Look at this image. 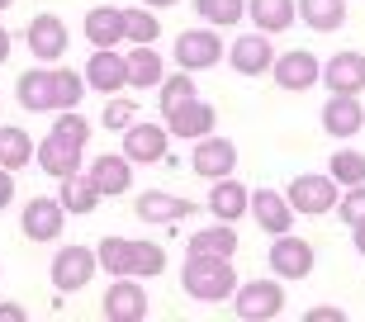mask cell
<instances>
[{
  "mask_svg": "<svg viewBox=\"0 0 365 322\" xmlns=\"http://www.w3.org/2000/svg\"><path fill=\"white\" fill-rule=\"evenodd\" d=\"M95 261L105 275H133V280H157L166 270V246L148 237H105L95 246Z\"/></svg>",
  "mask_w": 365,
  "mask_h": 322,
  "instance_id": "obj_1",
  "label": "cell"
},
{
  "mask_svg": "<svg viewBox=\"0 0 365 322\" xmlns=\"http://www.w3.org/2000/svg\"><path fill=\"white\" fill-rule=\"evenodd\" d=\"M180 289H185L195 303H228L232 289H237L232 256L190 251V256H185V266H180Z\"/></svg>",
  "mask_w": 365,
  "mask_h": 322,
  "instance_id": "obj_2",
  "label": "cell"
},
{
  "mask_svg": "<svg viewBox=\"0 0 365 322\" xmlns=\"http://www.w3.org/2000/svg\"><path fill=\"white\" fill-rule=\"evenodd\" d=\"M337 194H341V185L327 171H304V175L289 180V189H284V199H289V209H294L299 218L332 214V209H337Z\"/></svg>",
  "mask_w": 365,
  "mask_h": 322,
  "instance_id": "obj_3",
  "label": "cell"
},
{
  "mask_svg": "<svg viewBox=\"0 0 365 322\" xmlns=\"http://www.w3.org/2000/svg\"><path fill=\"white\" fill-rule=\"evenodd\" d=\"M223 38H218L214 24L204 28H185V33H176V43H171V62H176L180 71H209L223 62Z\"/></svg>",
  "mask_w": 365,
  "mask_h": 322,
  "instance_id": "obj_4",
  "label": "cell"
},
{
  "mask_svg": "<svg viewBox=\"0 0 365 322\" xmlns=\"http://www.w3.org/2000/svg\"><path fill=\"white\" fill-rule=\"evenodd\" d=\"M232 313L242 322H271V318H280L284 313V284H275V280H247V284H237L232 289Z\"/></svg>",
  "mask_w": 365,
  "mask_h": 322,
  "instance_id": "obj_5",
  "label": "cell"
},
{
  "mask_svg": "<svg viewBox=\"0 0 365 322\" xmlns=\"http://www.w3.org/2000/svg\"><path fill=\"white\" fill-rule=\"evenodd\" d=\"M19 228H24L29 242H57L62 237V228H67V209H62V199L57 194H34V199L19 209Z\"/></svg>",
  "mask_w": 365,
  "mask_h": 322,
  "instance_id": "obj_6",
  "label": "cell"
},
{
  "mask_svg": "<svg viewBox=\"0 0 365 322\" xmlns=\"http://www.w3.org/2000/svg\"><path fill=\"white\" fill-rule=\"evenodd\" d=\"M24 43H29V53L38 57L43 67H53V62H62L67 57V48H71V28H67V19H57V14H34L29 19V33H24Z\"/></svg>",
  "mask_w": 365,
  "mask_h": 322,
  "instance_id": "obj_7",
  "label": "cell"
},
{
  "mask_svg": "<svg viewBox=\"0 0 365 322\" xmlns=\"http://www.w3.org/2000/svg\"><path fill=\"white\" fill-rule=\"evenodd\" d=\"M123 157L133 166H152V161H166L171 157V133L166 123H148V119H133L123 128Z\"/></svg>",
  "mask_w": 365,
  "mask_h": 322,
  "instance_id": "obj_8",
  "label": "cell"
},
{
  "mask_svg": "<svg viewBox=\"0 0 365 322\" xmlns=\"http://www.w3.org/2000/svg\"><path fill=\"white\" fill-rule=\"evenodd\" d=\"M95 270H100L95 246H57V256H53V289L57 294H76V289H86V284L95 280Z\"/></svg>",
  "mask_w": 365,
  "mask_h": 322,
  "instance_id": "obj_9",
  "label": "cell"
},
{
  "mask_svg": "<svg viewBox=\"0 0 365 322\" xmlns=\"http://www.w3.org/2000/svg\"><path fill=\"white\" fill-rule=\"evenodd\" d=\"M313 266H318V251H313L309 237H294V232H280L271 246V270L275 280H309Z\"/></svg>",
  "mask_w": 365,
  "mask_h": 322,
  "instance_id": "obj_10",
  "label": "cell"
},
{
  "mask_svg": "<svg viewBox=\"0 0 365 322\" xmlns=\"http://www.w3.org/2000/svg\"><path fill=\"white\" fill-rule=\"evenodd\" d=\"M190 171L204 175V180H223V175H237V147L218 133L195 137V152H190Z\"/></svg>",
  "mask_w": 365,
  "mask_h": 322,
  "instance_id": "obj_11",
  "label": "cell"
},
{
  "mask_svg": "<svg viewBox=\"0 0 365 322\" xmlns=\"http://www.w3.org/2000/svg\"><path fill=\"white\" fill-rule=\"evenodd\" d=\"M100 313L109 322H143L148 318V289L133 280V275H114V284L100 298Z\"/></svg>",
  "mask_w": 365,
  "mask_h": 322,
  "instance_id": "obj_12",
  "label": "cell"
},
{
  "mask_svg": "<svg viewBox=\"0 0 365 322\" xmlns=\"http://www.w3.org/2000/svg\"><path fill=\"white\" fill-rule=\"evenodd\" d=\"M86 180L95 185L100 199H123L133 189V161L123 157V152H100L91 161V171H86Z\"/></svg>",
  "mask_w": 365,
  "mask_h": 322,
  "instance_id": "obj_13",
  "label": "cell"
},
{
  "mask_svg": "<svg viewBox=\"0 0 365 322\" xmlns=\"http://www.w3.org/2000/svg\"><path fill=\"white\" fill-rule=\"evenodd\" d=\"M247 218H257L261 232H271V237H280V232H294V209H289V199H284L280 189H252V204H247Z\"/></svg>",
  "mask_w": 365,
  "mask_h": 322,
  "instance_id": "obj_14",
  "label": "cell"
},
{
  "mask_svg": "<svg viewBox=\"0 0 365 322\" xmlns=\"http://www.w3.org/2000/svg\"><path fill=\"white\" fill-rule=\"evenodd\" d=\"M166 119V133L171 137H185V142H195V137H204V133H214L218 128V109L209 105V100H185V105H176L171 114H162Z\"/></svg>",
  "mask_w": 365,
  "mask_h": 322,
  "instance_id": "obj_15",
  "label": "cell"
},
{
  "mask_svg": "<svg viewBox=\"0 0 365 322\" xmlns=\"http://www.w3.org/2000/svg\"><path fill=\"white\" fill-rule=\"evenodd\" d=\"M200 209L195 199H185V194H162V189H143L133 199V214L143 218V223H152V228H166V223H180V218H190Z\"/></svg>",
  "mask_w": 365,
  "mask_h": 322,
  "instance_id": "obj_16",
  "label": "cell"
},
{
  "mask_svg": "<svg viewBox=\"0 0 365 322\" xmlns=\"http://www.w3.org/2000/svg\"><path fill=\"white\" fill-rule=\"evenodd\" d=\"M223 62H228L237 76H266V71H271V62H275L271 33H242V38L223 53Z\"/></svg>",
  "mask_w": 365,
  "mask_h": 322,
  "instance_id": "obj_17",
  "label": "cell"
},
{
  "mask_svg": "<svg viewBox=\"0 0 365 322\" xmlns=\"http://www.w3.org/2000/svg\"><path fill=\"white\" fill-rule=\"evenodd\" d=\"M318 57L313 53H304V48H289V53H280L271 62V71H266V76H275V85H280V90H313V85H318Z\"/></svg>",
  "mask_w": 365,
  "mask_h": 322,
  "instance_id": "obj_18",
  "label": "cell"
},
{
  "mask_svg": "<svg viewBox=\"0 0 365 322\" xmlns=\"http://www.w3.org/2000/svg\"><path fill=\"white\" fill-rule=\"evenodd\" d=\"M318 80H323L332 95H361L365 90V53H332L327 57V67L318 71Z\"/></svg>",
  "mask_w": 365,
  "mask_h": 322,
  "instance_id": "obj_19",
  "label": "cell"
},
{
  "mask_svg": "<svg viewBox=\"0 0 365 322\" xmlns=\"http://www.w3.org/2000/svg\"><path fill=\"white\" fill-rule=\"evenodd\" d=\"M247 204H252V189H247L237 175H223V180H214V189H209L204 209L214 214V223H242V218H247Z\"/></svg>",
  "mask_w": 365,
  "mask_h": 322,
  "instance_id": "obj_20",
  "label": "cell"
},
{
  "mask_svg": "<svg viewBox=\"0 0 365 322\" xmlns=\"http://www.w3.org/2000/svg\"><path fill=\"white\" fill-rule=\"evenodd\" d=\"M162 76H166V67H162V53H157L152 43H133V48L123 53V85H133V90H157Z\"/></svg>",
  "mask_w": 365,
  "mask_h": 322,
  "instance_id": "obj_21",
  "label": "cell"
},
{
  "mask_svg": "<svg viewBox=\"0 0 365 322\" xmlns=\"http://www.w3.org/2000/svg\"><path fill=\"white\" fill-rule=\"evenodd\" d=\"M361 128H365L361 95H327V105H323V133H332V137H356Z\"/></svg>",
  "mask_w": 365,
  "mask_h": 322,
  "instance_id": "obj_22",
  "label": "cell"
},
{
  "mask_svg": "<svg viewBox=\"0 0 365 322\" xmlns=\"http://www.w3.org/2000/svg\"><path fill=\"white\" fill-rule=\"evenodd\" d=\"M86 85L95 95H119L123 90V53L95 48V57H86Z\"/></svg>",
  "mask_w": 365,
  "mask_h": 322,
  "instance_id": "obj_23",
  "label": "cell"
},
{
  "mask_svg": "<svg viewBox=\"0 0 365 322\" xmlns=\"http://www.w3.org/2000/svg\"><path fill=\"white\" fill-rule=\"evenodd\" d=\"M86 43L91 48H119L123 43V10L119 5H95V10H86Z\"/></svg>",
  "mask_w": 365,
  "mask_h": 322,
  "instance_id": "obj_24",
  "label": "cell"
},
{
  "mask_svg": "<svg viewBox=\"0 0 365 322\" xmlns=\"http://www.w3.org/2000/svg\"><path fill=\"white\" fill-rule=\"evenodd\" d=\"M48 109L53 114H62V109H81V95H86V76L81 71H71V67H48Z\"/></svg>",
  "mask_w": 365,
  "mask_h": 322,
  "instance_id": "obj_25",
  "label": "cell"
},
{
  "mask_svg": "<svg viewBox=\"0 0 365 322\" xmlns=\"http://www.w3.org/2000/svg\"><path fill=\"white\" fill-rule=\"evenodd\" d=\"M294 14L313 33H337L346 24V0H294Z\"/></svg>",
  "mask_w": 365,
  "mask_h": 322,
  "instance_id": "obj_26",
  "label": "cell"
},
{
  "mask_svg": "<svg viewBox=\"0 0 365 322\" xmlns=\"http://www.w3.org/2000/svg\"><path fill=\"white\" fill-rule=\"evenodd\" d=\"M34 161L43 166V175L62 180V175H76V171H81V147H67V142H57V137L48 133L38 147H34Z\"/></svg>",
  "mask_w": 365,
  "mask_h": 322,
  "instance_id": "obj_27",
  "label": "cell"
},
{
  "mask_svg": "<svg viewBox=\"0 0 365 322\" xmlns=\"http://www.w3.org/2000/svg\"><path fill=\"white\" fill-rule=\"evenodd\" d=\"M247 19L257 24V33H284V28L294 24V0H247Z\"/></svg>",
  "mask_w": 365,
  "mask_h": 322,
  "instance_id": "obj_28",
  "label": "cell"
},
{
  "mask_svg": "<svg viewBox=\"0 0 365 322\" xmlns=\"http://www.w3.org/2000/svg\"><path fill=\"white\" fill-rule=\"evenodd\" d=\"M34 137H29V128H19V123H5L0 128V166L5 171H24L29 161H34Z\"/></svg>",
  "mask_w": 365,
  "mask_h": 322,
  "instance_id": "obj_29",
  "label": "cell"
},
{
  "mask_svg": "<svg viewBox=\"0 0 365 322\" xmlns=\"http://www.w3.org/2000/svg\"><path fill=\"white\" fill-rule=\"evenodd\" d=\"M57 199H62V209H67V214H95V209H100V194H95V185L86 180V171L62 175V189H57Z\"/></svg>",
  "mask_w": 365,
  "mask_h": 322,
  "instance_id": "obj_30",
  "label": "cell"
},
{
  "mask_svg": "<svg viewBox=\"0 0 365 322\" xmlns=\"http://www.w3.org/2000/svg\"><path fill=\"white\" fill-rule=\"evenodd\" d=\"M48 67H29L24 76L14 80V100L29 109V114H48Z\"/></svg>",
  "mask_w": 365,
  "mask_h": 322,
  "instance_id": "obj_31",
  "label": "cell"
},
{
  "mask_svg": "<svg viewBox=\"0 0 365 322\" xmlns=\"http://www.w3.org/2000/svg\"><path fill=\"white\" fill-rule=\"evenodd\" d=\"M190 251L237 256V223H214V228H200L195 237H190Z\"/></svg>",
  "mask_w": 365,
  "mask_h": 322,
  "instance_id": "obj_32",
  "label": "cell"
},
{
  "mask_svg": "<svg viewBox=\"0 0 365 322\" xmlns=\"http://www.w3.org/2000/svg\"><path fill=\"white\" fill-rule=\"evenodd\" d=\"M157 33H162L157 10H148V5L123 10V43H157Z\"/></svg>",
  "mask_w": 365,
  "mask_h": 322,
  "instance_id": "obj_33",
  "label": "cell"
},
{
  "mask_svg": "<svg viewBox=\"0 0 365 322\" xmlns=\"http://www.w3.org/2000/svg\"><path fill=\"white\" fill-rule=\"evenodd\" d=\"M157 90H162V95H157V109H162V114H171L176 105H185V100H195V95H200V90H195V71L162 76V80H157Z\"/></svg>",
  "mask_w": 365,
  "mask_h": 322,
  "instance_id": "obj_34",
  "label": "cell"
},
{
  "mask_svg": "<svg viewBox=\"0 0 365 322\" xmlns=\"http://www.w3.org/2000/svg\"><path fill=\"white\" fill-rule=\"evenodd\" d=\"M327 175H332L341 189H346V185H365V152H356V147L332 152V161H327Z\"/></svg>",
  "mask_w": 365,
  "mask_h": 322,
  "instance_id": "obj_35",
  "label": "cell"
},
{
  "mask_svg": "<svg viewBox=\"0 0 365 322\" xmlns=\"http://www.w3.org/2000/svg\"><path fill=\"white\" fill-rule=\"evenodd\" d=\"M195 14L214 28H228L237 19H247V0H195Z\"/></svg>",
  "mask_w": 365,
  "mask_h": 322,
  "instance_id": "obj_36",
  "label": "cell"
},
{
  "mask_svg": "<svg viewBox=\"0 0 365 322\" xmlns=\"http://www.w3.org/2000/svg\"><path fill=\"white\" fill-rule=\"evenodd\" d=\"M53 137L57 142H67V147H81L86 152V137H91V119H86L81 109H62L53 119Z\"/></svg>",
  "mask_w": 365,
  "mask_h": 322,
  "instance_id": "obj_37",
  "label": "cell"
},
{
  "mask_svg": "<svg viewBox=\"0 0 365 322\" xmlns=\"http://www.w3.org/2000/svg\"><path fill=\"white\" fill-rule=\"evenodd\" d=\"M133 119H138V105H133V100H119V95H109L105 114H100V123H105L109 133H123V128H128Z\"/></svg>",
  "mask_w": 365,
  "mask_h": 322,
  "instance_id": "obj_38",
  "label": "cell"
},
{
  "mask_svg": "<svg viewBox=\"0 0 365 322\" xmlns=\"http://www.w3.org/2000/svg\"><path fill=\"white\" fill-rule=\"evenodd\" d=\"M337 218L346 228L365 218V185H346V194H337Z\"/></svg>",
  "mask_w": 365,
  "mask_h": 322,
  "instance_id": "obj_39",
  "label": "cell"
},
{
  "mask_svg": "<svg viewBox=\"0 0 365 322\" xmlns=\"http://www.w3.org/2000/svg\"><path fill=\"white\" fill-rule=\"evenodd\" d=\"M304 322H346V313H341L337 303H318V308L304 313Z\"/></svg>",
  "mask_w": 365,
  "mask_h": 322,
  "instance_id": "obj_40",
  "label": "cell"
},
{
  "mask_svg": "<svg viewBox=\"0 0 365 322\" xmlns=\"http://www.w3.org/2000/svg\"><path fill=\"white\" fill-rule=\"evenodd\" d=\"M10 204H14V171L0 166V209H10Z\"/></svg>",
  "mask_w": 365,
  "mask_h": 322,
  "instance_id": "obj_41",
  "label": "cell"
},
{
  "mask_svg": "<svg viewBox=\"0 0 365 322\" xmlns=\"http://www.w3.org/2000/svg\"><path fill=\"white\" fill-rule=\"evenodd\" d=\"M24 318H29V308H24V303H10V298L0 303V322H24Z\"/></svg>",
  "mask_w": 365,
  "mask_h": 322,
  "instance_id": "obj_42",
  "label": "cell"
},
{
  "mask_svg": "<svg viewBox=\"0 0 365 322\" xmlns=\"http://www.w3.org/2000/svg\"><path fill=\"white\" fill-rule=\"evenodd\" d=\"M10 48H14V38H10V28L0 24V62H5V57H10Z\"/></svg>",
  "mask_w": 365,
  "mask_h": 322,
  "instance_id": "obj_43",
  "label": "cell"
},
{
  "mask_svg": "<svg viewBox=\"0 0 365 322\" xmlns=\"http://www.w3.org/2000/svg\"><path fill=\"white\" fill-rule=\"evenodd\" d=\"M351 237H356V251L365 256V218H361V223H351Z\"/></svg>",
  "mask_w": 365,
  "mask_h": 322,
  "instance_id": "obj_44",
  "label": "cell"
},
{
  "mask_svg": "<svg viewBox=\"0 0 365 322\" xmlns=\"http://www.w3.org/2000/svg\"><path fill=\"white\" fill-rule=\"evenodd\" d=\"M148 10H171V5H180V0H143Z\"/></svg>",
  "mask_w": 365,
  "mask_h": 322,
  "instance_id": "obj_45",
  "label": "cell"
},
{
  "mask_svg": "<svg viewBox=\"0 0 365 322\" xmlns=\"http://www.w3.org/2000/svg\"><path fill=\"white\" fill-rule=\"evenodd\" d=\"M10 5H14V0H0V10H10Z\"/></svg>",
  "mask_w": 365,
  "mask_h": 322,
  "instance_id": "obj_46",
  "label": "cell"
}]
</instances>
